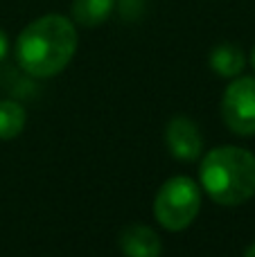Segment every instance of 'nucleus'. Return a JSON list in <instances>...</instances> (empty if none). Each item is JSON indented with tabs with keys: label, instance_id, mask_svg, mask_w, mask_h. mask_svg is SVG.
<instances>
[{
	"label": "nucleus",
	"instance_id": "nucleus-7",
	"mask_svg": "<svg viewBox=\"0 0 255 257\" xmlns=\"http://www.w3.org/2000/svg\"><path fill=\"white\" fill-rule=\"evenodd\" d=\"M246 66L242 48L235 43H219L210 52V68L221 77H237Z\"/></svg>",
	"mask_w": 255,
	"mask_h": 257
},
{
	"label": "nucleus",
	"instance_id": "nucleus-11",
	"mask_svg": "<svg viewBox=\"0 0 255 257\" xmlns=\"http://www.w3.org/2000/svg\"><path fill=\"white\" fill-rule=\"evenodd\" d=\"M244 257H255V244L251 246V248L246 250V253H244Z\"/></svg>",
	"mask_w": 255,
	"mask_h": 257
},
{
	"label": "nucleus",
	"instance_id": "nucleus-10",
	"mask_svg": "<svg viewBox=\"0 0 255 257\" xmlns=\"http://www.w3.org/2000/svg\"><path fill=\"white\" fill-rule=\"evenodd\" d=\"M5 54H7V34L0 30V61L5 59Z\"/></svg>",
	"mask_w": 255,
	"mask_h": 257
},
{
	"label": "nucleus",
	"instance_id": "nucleus-4",
	"mask_svg": "<svg viewBox=\"0 0 255 257\" xmlns=\"http://www.w3.org/2000/svg\"><path fill=\"white\" fill-rule=\"evenodd\" d=\"M221 117L237 136H255V77L230 81L221 97Z\"/></svg>",
	"mask_w": 255,
	"mask_h": 257
},
{
	"label": "nucleus",
	"instance_id": "nucleus-2",
	"mask_svg": "<svg viewBox=\"0 0 255 257\" xmlns=\"http://www.w3.org/2000/svg\"><path fill=\"white\" fill-rule=\"evenodd\" d=\"M201 187L215 203L233 208L255 196V156L242 147H217L201 160Z\"/></svg>",
	"mask_w": 255,
	"mask_h": 257
},
{
	"label": "nucleus",
	"instance_id": "nucleus-6",
	"mask_svg": "<svg viewBox=\"0 0 255 257\" xmlns=\"http://www.w3.org/2000/svg\"><path fill=\"white\" fill-rule=\"evenodd\" d=\"M120 248L124 257H161L163 253L161 237L143 223H134V226L124 228L120 237Z\"/></svg>",
	"mask_w": 255,
	"mask_h": 257
},
{
	"label": "nucleus",
	"instance_id": "nucleus-8",
	"mask_svg": "<svg viewBox=\"0 0 255 257\" xmlns=\"http://www.w3.org/2000/svg\"><path fill=\"white\" fill-rule=\"evenodd\" d=\"M115 0H72V18L84 27H97L111 16Z\"/></svg>",
	"mask_w": 255,
	"mask_h": 257
},
{
	"label": "nucleus",
	"instance_id": "nucleus-1",
	"mask_svg": "<svg viewBox=\"0 0 255 257\" xmlns=\"http://www.w3.org/2000/svg\"><path fill=\"white\" fill-rule=\"evenodd\" d=\"M77 52V30L70 18L48 14L32 21L16 41V59L36 79L54 77Z\"/></svg>",
	"mask_w": 255,
	"mask_h": 257
},
{
	"label": "nucleus",
	"instance_id": "nucleus-9",
	"mask_svg": "<svg viewBox=\"0 0 255 257\" xmlns=\"http://www.w3.org/2000/svg\"><path fill=\"white\" fill-rule=\"evenodd\" d=\"M25 128V108L14 99H0V140H14Z\"/></svg>",
	"mask_w": 255,
	"mask_h": 257
},
{
	"label": "nucleus",
	"instance_id": "nucleus-3",
	"mask_svg": "<svg viewBox=\"0 0 255 257\" xmlns=\"http://www.w3.org/2000/svg\"><path fill=\"white\" fill-rule=\"evenodd\" d=\"M201 210L199 185L188 176H174L161 185L154 201V214L165 230H185Z\"/></svg>",
	"mask_w": 255,
	"mask_h": 257
},
{
	"label": "nucleus",
	"instance_id": "nucleus-5",
	"mask_svg": "<svg viewBox=\"0 0 255 257\" xmlns=\"http://www.w3.org/2000/svg\"><path fill=\"white\" fill-rule=\"evenodd\" d=\"M165 142L170 154L176 160H185V163L197 160L203 149V138L199 126L190 117L183 115H176L170 120V124L165 128Z\"/></svg>",
	"mask_w": 255,
	"mask_h": 257
},
{
	"label": "nucleus",
	"instance_id": "nucleus-12",
	"mask_svg": "<svg viewBox=\"0 0 255 257\" xmlns=\"http://www.w3.org/2000/svg\"><path fill=\"white\" fill-rule=\"evenodd\" d=\"M251 66H253V70H255V48H253V52H251Z\"/></svg>",
	"mask_w": 255,
	"mask_h": 257
}]
</instances>
